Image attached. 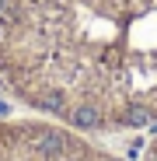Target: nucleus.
Segmentation results:
<instances>
[{
  "instance_id": "1",
  "label": "nucleus",
  "mask_w": 157,
  "mask_h": 161,
  "mask_svg": "<svg viewBox=\"0 0 157 161\" xmlns=\"http://www.w3.org/2000/svg\"><path fill=\"white\" fill-rule=\"evenodd\" d=\"M0 95L81 133L157 126V0H0Z\"/></svg>"
},
{
  "instance_id": "2",
  "label": "nucleus",
  "mask_w": 157,
  "mask_h": 161,
  "mask_svg": "<svg viewBox=\"0 0 157 161\" xmlns=\"http://www.w3.org/2000/svg\"><path fill=\"white\" fill-rule=\"evenodd\" d=\"M0 161H122L87 133L42 116L0 119Z\"/></svg>"
},
{
  "instance_id": "3",
  "label": "nucleus",
  "mask_w": 157,
  "mask_h": 161,
  "mask_svg": "<svg viewBox=\"0 0 157 161\" xmlns=\"http://www.w3.org/2000/svg\"><path fill=\"white\" fill-rule=\"evenodd\" d=\"M143 161H157V130H154V137H150V144L143 151Z\"/></svg>"
}]
</instances>
